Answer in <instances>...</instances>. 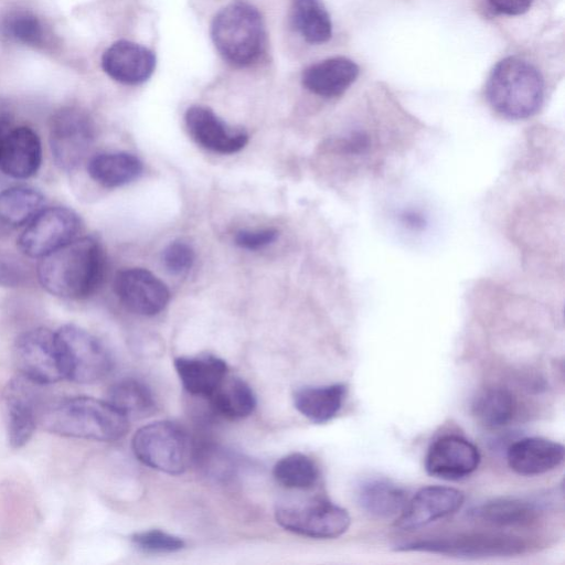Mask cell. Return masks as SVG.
Segmentation results:
<instances>
[{
	"instance_id": "1",
	"label": "cell",
	"mask_w": 565,
	"mask_h": 565,
	"mask_svg": "<svg viewBox=\"0 0 565 565\" xmlns=\"http://www.w3.org/2000/svg\"><path fill=\"white\" fill-rule=\"evenodd\" d=\"M105 271L100 243L92 237L74 238L40 258L38 279L50 294L64 299H85L99 287Z\"/></svg>"
},
{
	"instance_id": "2",
	"label": "cell",
	"mask_w": 565,
	"mask_h": 565,
	"mask_svg": "<svg viewBox=\"0 0 565 565\" xmlns=\"http://www.w3.org/2000/svg\"><path fill=\"white\" fill-rule=\"evenodd\" d=\"M107 401L76 396L42 409L40 423L47 431L64 437L114 441L126 435L129 424Z\"/></svg>"
},
{
	"instance_id": "3",
	"label": "cell",
	"mask_w": 565,
	"mask_h": 565,
	"mask_svg": "<svg viewBox=\"0 0 565 565\" xmlns=\"http://www.w3.org/2000/svg\"><path fill=\"white\" fill-rule=\"evenodd\" d=\"M487 98L491 107L505 118H529L543 104V77L527 61L508 56L492 70L487 83Z\"/></svg>"
},
{
	"instance_id": "4",
	"label": "cell",
	"mask_w": 565,
	"mask_h": 565,
	"mask_svg": "<svg viewBox=\"0 0 565 565\" xmlns=\"http://www.w3.org/2000/svg\"><path fill=\"white\" fill-rule=\"evenodd\" d=\"M211 38L217 52L230 64L241 67L250 65L264 49L263 18L249 3H230L213 18Z\"/></svg>"
},
{
	"instance_id": "5",
	"label": "cell",
	"mask_w": 565,
	"mask_h": 565,
	"mask_svg": "<svg viewBox=\"0 0 565 565\" xmlns=\"http://www.w3.org/2000/svg\"><path fill=\"white\" fill-rule=\"evenodd\" d=\"M64 379L76 383H94L113 367L107 348L92 333L75 324L55 331Z\"/></svg>"
},
{
	"instance_id": "6",
	"label": "cell",
	"mask_w": 565,
	"mask_h": 565,
	"mask_svg": "<svg viewBox=\"0 0 565 565\" xmlns=\"http://www.w3.org/2000/svg\"><path fill=\"white\" fill-rule=\"evenodd\" d=\"M275 518L285 530L313 539H335L351 523L345 509L322 497L279 502L275 509Z\"/></svg>"
},
{
	"instance_id": "7",
	"label": "cell",
	"mask_w": 565,
	"mask_h": 565,
	"mask_svg": "<svg viewBox=\"0 0 565 565\" xmlns=\"http://www.w3.org/2000/svg\"><path fill=\"white\" fill-rule=\"evenodd\" d=\"M135 456L152 469L170 475L182 473L191 459V444L185 431L174 423L159 420L136 431Z\"/></svg>"
},
{
	"instance_id": "8",
	"label": "cell",
	"mask_w": 565,
	"mask_h": 565,
	"mask_svg": "<svg viewBox=\"0 0 565 565\" xmlns=\"http://www.w3.org/2000/svg\"><path fill=\"white\" fill-rule=\"evenodd\" d=\"M522 540L505 533L479 532L419 540L397 547L404 552H426L454 557L487 558L521 554Z\"/></svg>"
},
{
	"instance_id": "9",
	"label": "cell",
	"mask_w": 565,
	"mask_h": 565,
	"mask_svg": "<svg viewBox=\"0 0 565 565\" xmlns=\"http://www.w3.org/2000/svg\"><path fill=\"white\" fill-rule=\"evenodd\" d=\"M94 139V124L84 110L64 107L52 116L49 142L52 158L61 170H75L85 160Z\"/></svg>"
},
{
	"instance_id": "10",
	"label": "cell",
	"mask_w": 565,
	"mask_h": 565,
	"mask_svg": "<svg viewBox=\"0 0 565 565\" xmlns=\"http://www.w3.org/2000/svg\"><path fill=\"white\" fill-rule=\"evenodd\" d=\"M82 221L76 212L64 206L42 209L19 237L20 250L33 258H41L74 239Z\"/></svg>"
},
{
	"instance_id": "11",
	"label": "cell",
	"mask_w": 565,
	"mask_h": 565,
	"mask_svg": "<svg viewBox=\"0 0 565 565\" xmlns=\"http://www.w3.org/2000/svg\"><path fill=\"white\" fill-rule=\"evenodd\" d=\"M13 359L19 373L39 384L64 380L55 332L46 328L21 333L13 344Z\"/></svg>"
},
{
	"instance_id": "12",
	"label": "cell",
	"mask_w": 565,
	"mask_h": 565,
	"mask_svg": "<svg viewBox=\"0 0 565 565\" xmlns=\"http://www.w3.org/2000/svg\"><path fill=\"white\" fill-rule=\"evenodd\" d=\"M42 386L44 385L18 373L4 388L8 440L12 448L24 446L36 428L42 412Z\"/></svg>"
},
{
	"instance_id": "13",
	"label": "cell",
	"mask_w": 565,
	"mask_h": 565,
	"mask_svg": "<svg viewBox=\"0 0 565 565\" xmlns=\"http://www.w3.org/2000/svg\"><path fill=\"white\" fill-rule=\"evenodd\" d=\"M114 290L127 309L141 316L159 313L170 300L167 286L151 271L139 267L120 270Z\"/></svg>"
},
{
	"instance_id": "14",
	"label": "cell",
	"mask_w": 565,
	"mask_h": 565,
	"mask_svg": "<svg viewBox=\"0 0 565 565\" xmlns=\"http://www.w3.org/2000/svg\"><path fill=\"white\" fill-rule=\"evenodd\" d=\"M480 459V452L472 443L457 435H446L428 448L425 469L431 477L456 481L475 472Z\"/></svg>"
},
{
	"instance_id": "15",
	"label": "cell",
	"mask_w": 565,
	"mask_h": 565,
	"mask_svg": "<svg viewBox=\"0 0 565 565\" xmlns=\"http://www.w3.org/2000/svg\"><path fill=\"white\" fill-rule=\"evenodd\" d=\"M462 491L444 486H428L416 492L397 516L396 526L416 530L457 512L463 504Z\"/></svg>"
},
{
	"instance_id": "16",
	"label": "cell",
	"mask_w": 565,
	"mask_h": 565,
	"mask_svg": "<svg viewBox=\"0 0 565 565\" xmlns=\"http://www.w3.org/2000/svg\"><path fill=\"white\" fill-rule=\"evenodd\" d=\"M184 121L193 140L213 152L235 153L248 142V135L244 129L230 127L205 106L189 107Z\"/></svg>"
},
{
	"instance_id": "17",
	"label": "cell",
	"mask_w": 565,
	"mask_h": 565,
	"mask_svg": "<svg viewBox=\"0 0 565 565\" xmlns=\"http://www.w3.org/2000/svg\"><path fill=\"white\" fill-rule=\"evenodd\" d=\"M156 55L148 47L128 40H118L102 55V67L114 81L139 85L153 74Z\"/></svg>"
},
{
	"instance_id": "18",
	"label": "cell",
	"mask_w": 565,
	"mask_h": 565,
	"mask_svg": "<svg viewBox=\"0 0 565 565\" xmlns=\"http://www.w3.org/2000/svg\"><path fill=\"white\" fill-rule=\"evenodd\" d=\"M42 161L39 136L29 127L20 126L4 134L0 147V169L14 179L34 175Z\"/></svg>"
},
{
	"instance_id": "19",
	"label": "cell",
	"mask_w": 565,
	"mask_h": 565,
	"mask_svg": "<svg viewBox=\"0 0 565 565\" xmlns=\"http://www.w3.org/2000/svg\"><path fill=\"white\" fill-rule=\"evenodd\" d=\"M565 456L564 446L543 437H525L507 451L508 465L520 476H537L558 467Z\"/></svg>"
},
{
	"instance_id": "20",
	"label": "cell",
	"mask_w": 565,
	"mask_h": 565,
	"mask_svg": "<svg viewBox=\"0 0 565 565\" xmlns=\"http://www.w3.org/2000/svg\"><path fill=\"white\" fill-rule=\"evenodd\" d=\"M360 68L344 56L329 57L307 67L301 75L302 85L321 97L343 94L356 79Z\"/></svg>"
},
{
	"instance_id": "21",
	"label": "cell",
	"mask_w": 565,
	"mask_h": 565,
	"mask_svg": "<svg viewBox=\"0 0 565 565\" xmlns=\"http://www.w3.org/2000/svg\"><path fill=\"white\" fill-rule=\"evenodd\" d=\"M174 367L184 390L204 397H209L227 375L224 360L211 354L177 358Z\"/></svg>"
},
{
	"instance_id": "22",
	"label": "cell",
	"mask_w": 565,
	"mask_h": 565,
	"mask_svg": "<svg viewBox=\"0 0 565 565\" xmlns=\"http://www.w3.org/2000/svg\"><path fill=\"white\" fill-rule=\"evenodd\" d=\"M542 503L520 498H499L476 507L470 516L478 522L497 527L521 526L532 522Z\"/></svg>"
},
{
	"instance_id": "23",
	"label": "cell",
	"mask_w": 565,
	"mask_h": 565,
	"mask_svg": "<svg viewBox=\"0 0 565 565\" xmlns=\"http://www.w3.org/2000/svg\"><path fill=\"white\" fill-rule=\"evenodd\" d=\"M347 391V385L343 383L305 386L295 392L294 404L297 411L310 422L323 424L340 412Z\"/></svg>"
},
{
	"instance_id": "24",
	"label": "cell",
	"mask_w": 565,
	"mask_h": 565,
	"mask_svg": "<svg viewBox=\"0 0 565 565\" xmlns=\"http://www.w3.org/2000/svg\"><path fill=\"white\" fill-rule=\"evenodd\" d=\"M356 499L363 511L377 519L399 515L407 502L405 490L383 478L363 481L358 488Z\"/></svg>"
},
{
	"instance_id": "25",
	"label": "cell",
	"mask_w": 565,
	"mask_h": 565,
	"mask_svg": "<svg viewBox=\"0 0 565 565\" xmlns=\"http://www.w3.org/2000/svg\"><path fill=\"white\" fill-rule=\"evenodd\" d=\"M143 166L132 153L117 151L94 156L87 164L89 177L99 185L115 189L126 185L140 177Z\"/></svg>"
},
{
	"instance_id": "26",
	"label": "cell",
	"mask_w": 565,
	"mask_h": 565,
	"mask_svg": "<svg viewBox=\"0 0 565 565\" xmlns=\"http://www.w3.org/2000/svg\"><path fill=\"white\" fill-rule=\"evenodd\" d=\"M213 411L227 419L247 417L256 407V396L242 379L226 375L207 397Z\"/></svg>"
},
{
	"instance_id": "27",
	"label": "cell",
	"mask_w": 565,
	"mask_h": 565,
	"mask_svg": "<svg viewBox=\"0 0 565 565\" xmlns=\"http://www.w3.org/2000/svg\"><path fill=\"white\" fill-rule=\"evenodd\" d=\"M44 196L29 186H12L0 192V230L26 225L42 209Z\"/></svg>"
},
{
	"instance_id": "28",
	"label": "cell",
	"mask_w": 565,
	"mask_h": 565,
	"mask_svg": "<svg viewBox=\"0 0 565 565\" xmlns=\"http://www.w3.org/2000/svg\"><path fill=\"white\" fill-rule=\"evenodd\" d=\"M471 411L477 420L487 428H500L513 419L516 401L507 388L489 387L476 395Z\"/></svg>"
},
{
	"instance_id": "29",
	"label": "cell",
	"mask_w": 565,
	"mask_h": 565,
	"mask_svg": "<svg viewBox=\"0 0 565 565\" xmlns=\"http://www.w3.org/2000/svg\"><path fill=\"white\" fill-rule=\"evenodd\" d=\"M291 19L308 43L321 44L332 35V22L321 0H292Z\"/></svg>"
},
{
	"instance_id": "30",
	"label": "cell",
	"mask_w": 565,
	"mask_h": 565,
	"mask_svg": "<svg viewBox=\"0 0 565 565\" xmlns=\"http://www.w3.org/2000/svg\"><path fill=\"white\" fill-rule=\"evenodd\" d=\"M107 402L126 418H142L154 409L150 388L135 379H122L109 387Z\"/></svg>"
},
{
	"instance_id": "31",
	"label": "cell",
	"mask_w": 565,
	"mask_h": 565,
	"mask_svg": "<svg viewBox=\"0 0 565 565\" xmlns=\"http://www.w3.org/2000/svg\"><path fill=\"white\" fill-rule=\"evenodd\" d=\"M0 34L10 42L34 49H44L50 42L42 20L33 12L23 9L11 10L2 17Z\"/></svg>"
},
{
	"instance_id": "32",
	"label": "cell",
	"mask_w": 565,
	"mask_h": 565,
	"mask_svg": "<svg viewBox=\"0 0 565 565\" xmlns=\"http://www.w3.org/2000/svg\"><path fill=\"white\" fill-rule=\"evenodd\" d=\"M273 473L278 483L288 489L308 490L319 480V468L308 456L294 452L276 462Z\"/></svg>"
},
{
	"instance_id": "33",
	"label": "cell",
	"mask_w": 565,
	"mask_h": 565,
	"mask_svg": "<svg viewBox=\"0 0 565 565\" xmlns=\"http://www.w3.org/2000/svg\"><path fill=\"white\" fill-rule=\"evenodd\" d=\"M131 541L137 548L146 553H172L184 547V541L160 530L135 533Z\"/></svg>"
},
{
	"instance_id": "34",
	"label": "cell",
	"mask_w": 565,
	"mask_h": 565,
	"mask_svg": "<svg viewBox=\"0 0 565 565\" xmlns=\"http://www.w3.org/2000/svg\"><path fill=\"white\" fill-rule=\"evenodd\" d=\"M194 250L185 242H171L163 250L162 260L166 268L173 275L188 273L194 263Z\"/></svg>"
},
{
	"instance_id": "35",
	"label": "cell",
	"mask_w": 565,
	"mask_h": 565,
	"mask_svg": "<svg viewBox=\"0 0 565 565\" xmlns=\"http://www.w3.org/2000/svg\"><path fill=\"white\" fill-rule=\"evenodd\" d=\"M278 237L275 228L242 230L235 234V244L242 248L255 250L270 245Z\"/></svg>"
},
{
	"instance_id": "36",
	"label": "cell",
	"mask_w": 565,
	"mask_h": 565,
	"mask_svg": "<svg viewBox=\"0 0 565 565\" xmlns=\"http://www.w3.org/2000/svg\"><path fill=\"white\" fill-rule=\"evenodd\" d=\"M24 278L19 263L11 256L0 253V287H17Z\"/></svg>"
},
{
	"instance_id": "37",
	"label": "cell",
	"mask_w": 565,
	"mask_h": 565,
	"mask_svg": "<svg viewBox=\"0 0 565 565\" xmlns=\"http://www.w3.org/2000/svg\"><path fill=\"white\" fill-rule=\"evenodd\" d=\"M487 2L498 14L519 15L530 9L533 0H487Z\"/></svg>"
},
{
	"instance_id": "38",
	"label": "cell",
	"mask_w": 565,
	"mask_h": 565,
	"mask_svg": "<svg viewBox=\"0 0 565 565\" xmlns=\"http://www.w3.org/2000/svg\"><path fill=\"white\" fill-rule=\"evenodd\" d=\"M3 136H4V134L2 132V129L0 128V147H1V142H2Z\"/></svg>"
}]
</instances>
